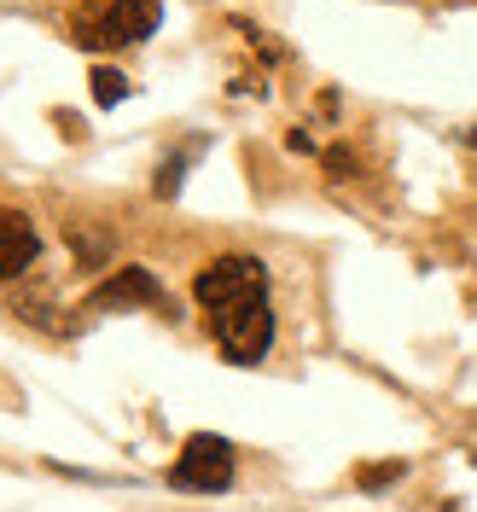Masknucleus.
Listing matches in <instances>:
<instances>
[{
	"label": "nucleus",
	"instance_id": "1",
	"mask_svg": "<svg viewBox=\"0 0 477 512\" xmlns=\"http://www.w3.org/2000/svg\"><path fill=\"white\" fill-rule=\"evenodd\" d=\"M198 309L210 320V338L233 367H256L274 344V309H268V268L256 256H216L198 280Z\"/></svg>",
	"mask_w": 477,
	"mask_h": 512
},
{
	"label": "nucleus",
	"instance_id": "2",
	"mask_svg": "<svg viewBox=\"0 0 477 512\" xmlns=\"http://www.w3.org/2000/svg\"><path fill=\"white\" fill-rule=\"evenodd\" d=\"M163 24V0H70V35L88 53L134 47Z\"/></svg>",
	"mask_w": 477,
	"mask_h": 512
},
{
	"label": "nucleus",
	"instance_id": "3",
	"mask_svg": "<svg viewBox=\"0 0 477 512\" xmlns=\"http://www.w3.org/2000/svg\"><path fill=\"white\" fill-rule=\"evenodd\" d=\"M169 483H175V489H192V495H216V489H227V483H233V443H227V437H210V431L187 437V448H181Z\"/></svg>",
	"mask_w": 477,
	"mask_h": 512
},
{
	"label": "nucleus",
	"instance_id": "4",
	"mask_svg": "<svg viewBox=\"0 0 477 512\" xmlns=\"http://www.w3.org/2000/svg\"><path fill=\"white\" fill-rule=\"evenodd\" d=\"M35 256H41V239H35L30 216L0 204V280H18Z\"/></svg>",
	"mask_w": 477,
	"mask_h": 512
},
{
	"label": "nucleus",
	"instance_id": "5",
	"mask_svg": "<svg viewBox=\"0 0 477 512\" xmlns=\"http://www.w3.org/2000/svg\"><path fill=\"white\" fill-rule=\"evenodd\" d=\"M152 303H158V280L146 268H123L88 297V309H152Z\"/></svg>",
	"mask_w": 477,
	"mask_h": 512
},
{
	"label": "nucleus",
	"instance_id": "6",
	"mask_svg": "<svg viewBox=\"0 0 477 512\" xmlns=\"http://www.w3.org/2000/svg\"><path fill=\"white\" fill-rule=\"evenodd\" d=\"M94 99H99V105H117V99H128L123 70H105V64H99V70H94Z\"/></svg>",
	"mask_w": 477,
	"mask_h": 512
},
{
	"label": "nucleus",
	"instance_id": "7",
	"mask_svg": "<svg viewBox=\"0 0 477 512\" xmlns=\"http://www.w3.org/2000/svg\"><path fill=\"white\" fill-rule=\"evenodd\" d=\"M390 478H402V460H384L379 472H361V483H367V489H379V483H390Z\"/></svg>",
	"mask_w": 477,
	"mask_h": 512
},
{
	"label": "nucleus",
	"instance_id": "8",
	"mask_svg": "<svg viewBox=\"0 0 477 512\" xmlns=\"http://www.w3.org/2000/svg\"><path fill=\"white\" fill-rule=\"evenodd\" d=\"M472 146H477V128H472Z\"/></svg>",
	"mask_w": 477,
	"mask_h": 512
}]
</instances>
